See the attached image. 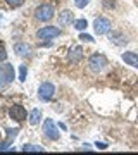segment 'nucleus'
Instances as JSON below:
<instances>
[{
    "label": "nucleus",
    "mask_w": 138,
    "mask_h": 155,
    "mask_svg": "<svg viewBox=\"0 0 138 155\" xmlns=\"http://www.w3.org/2000/svg\"><path fill=\"white\" fill-rule=\"evenodd\" d=\"M67 59H69V62H79L83 59V48L81 47H74V48L69 52Z\"/></svg>",
    "instance_id": "nucleus-12"
},
{
    "label": "nucleus",
    "mask_w": 138,
    "mask_h": 155,
    "mask_svg": "<svg viewBox=\"0 0 138 155\" xmlns=\"http://www.w3.org/2000/svg\"><path fill=\"white\" fill-rule=\"evenodd\" d=\"M109 40L112 41V43H116V45H126L128 43L126 36H123L121 33H110Z\"/></svg>",
    "instance_id": "nucleus-14"
},
{
    "label": "nucleus",
    "mask_w": 138,
    "mask_h": 155,
    "mask_svg": "<svg viewBox=\"0 0 138 155\" xmlns=\"http://www.w3.org/2000/svg\"><path fill=\"white\" fill-rule=\"evenodd\" d=\"M93 29L97 35H105L110 31V21L107 17H97L93 22Z\"/></svg>",
    "instance_id": "nucleus-7"
},
{
    "label": "nucleus",
    "mask_w": 138,
    "mask_h": 155,
    "mask_svg": "<svg viewBox=\"0 0 138 155\" xmlns=\"http://www.w3.org/2000/svg\"><path fill=\"white\" fill-rule=\"evenodd\" d=\"M5 133H7V140H9V141H12V140L16 138L17 136V133H19V129H11V127H9V129H5Z\"/></svg>",
    "instance_id": "nucleus-17"
},
{
    "label": "nucleus",
    "mask_w": 138,
    "mask_h": 155,
    "mask_svg": "<svg viewBox=\"0 0 138 155\" xmlns=\"http://www.w3.org/2000/svg\"><path fill=\"white\" fill-rule=\"evenodd\" d=\"M74 22V17H72V12L71 11H62L61 14H59V24L61 26H69V24H72Z\"/></svg>",
    "instance_id": "nucleus-9"
},
{
    "label": "nucleus",
    "mask_w": 138,
    "mask_h": 155,
    "mask_svg": "<svg viewBox=\"0 0 138 155\" xmlns=\"http://www.w3.org/2000/svg\"><path fill=\"white\" fill-rule=\"evenodd\" d=\"M121 57H123V61L126 62L128 66L138 67V54H135V52H124Z\"/></svg>",
    "instance_id": "nucleus-10"
},
{
    "label": "nucleus",
    "mask_w": 138,
    "mask_h": 155,
    "mask_svg": "<svg viewBox=\"0 0 138 155\" xmlns=\"http://www.w3.org/2000/svg\"><path fill=\"white\" fill-rule=\"evenodd\" d=\"M54 93H55V86L52 83L45 81V83L40 84V88H38V98L42 100V102H49V100H52Z\"/></svg>",
    "instance_id": "nucleus-5"
},
{
    "label": "nucleus",
    "mask_w": 138,
    "mask_h": 155,
    "mask_svg": "<svg viewBox=\"0 0 138 155\" xmlns=\"http://www.w3.org/2000/svg\"><path fill=\"white\" fill-rule=\"evenodd\" d=\"M29 45L28 43H22V41H19V43H16L14 45V52H16V55H19V57H26V55H29Z\"/></svg>",
    "instance_id": "nucleus-11"
},
{
    "label": "nucleus",
    "mask_w": 138,
    "mask_h": 155,
    "mask_svg": "<svg viewBox=\"0 0 138 155\" xmlns=\"http://www.w3.org/2000/svg\"><path fill=\"white\" fill-rule=\"evenodd\" d=\"M105 66H107V59H105V55H102V54H93V55H90L88 59V67L92 72H102L105 69Z\"/></svg>",
    "instance_id": "nucleus-2"
},
{
    "label": "nucleus",
    "mask_w": 138,
    "mask_h": 155,
    "mask_svg": "<svg viewBox=\"0 0 138 155\" xmlns=\"http://www.w3.org/2000/svg\"><path fill=\"white\" fill-rule=\"evenodd\" d=\"M28 121H29V124H31V126H36V124L42 121V110H40V109H33V110L29 112Z\"/></svg>",
    "instance_id": "nucleus-13"
},
{
    "label": "nucleus",
    "mask_w": 138,
    "mask_h": 155,
    "mask_svg": "<svg viewBox=\"0 0 138 155\" xmlns=\"http://www.w3.org/2000/svg\"><path fill=\"white\" fill-rule=\"evenodd\" d=\"M95 147H97V148H100V150H105V148H107V145H105V143H97Z\"/></svg>",
    "instance_id": "nucleus-23"
},
{
    "label": "nucleus",
    "mask_w": 138,
    "mask_h": 155,
    "mask_svg": "<svg viewBox=\"0 0 138 155\" xmlns=\"http://www.w3.org/2000/svg\"><path fill=\"white\" fill-rule=\"evenodd\" d=\"M59 35H61V29L59 28H55V26H45V28L36 31V38L40 41H50V40H55Z\"/></svg>",
    "instance_id": "nucleus-4"
},
{
    "label": "nucleus",
    "mask_w": 138,
    "mask_h": 155,
    "mask_svg": "<svg viewBox=\"0 0 138 155\" xmlns=\"http://www.w3.org/2000/svg\"><path fill=\"white\" fill-rule=\"evenodd\" d=\"M0 136H2V134H0Z\"/></svg>",
    "instance_id": "nucleus-25"
},
{
    "label": "nucleus",
    "mask_w": 138,
    "mask_h": 155,
    "mask_svg": "<svg viewBox=\"0 0 138 155\" xmlns=\"http://www.w3.org/2000/svg\"><path fill=\"white\" fill-rule=\"evenodd\" d=\"M12 81H14V67L5 62L0 66V88H5Z\"/></svg>",
    "instance_id": "nucleus-3"
},
{
    "label": "nucleus",
    "mask_w": 138,
    "mask_h": 155,
    "mask_svg": "<svg viewBox=\"0 0 138 155\" xmlns=\"http://www.w3.org/2000/svg\"><path fill=\"white\" fill-rule=\"evenodd\" d=\"M26 74H28V67L21 66L19 67V81H26Z\"/></svg>",
    "instance_id": "nucleus-18"
},
{
    "label": "nucleus",
    "mask_w": 138,
    "mask_h": 155,
    "mask_svg": "<svg viewBox=\"0 0 138 155\" xmlns=\"http://www.w3.org/2000/svg\"><path fill=\"white\" fill-rule=\"evenodd\" d=\"M0 19H2V14H0Z\"/></svg>",
    "instance_id": "nucleus-24"
},
{
    "label": "nucleus",
    "mask_w": 138,
    "mask_h": 155,
    "mask_svg": "<svg viewBox=\"0 0 138 155\" xmlns=\"http://www.w3.org/2000/svg\"><path fill=\"white\" fill-rule=\"evenodd\" d=\"M5 2L11 7H19V5H22V2H24V0H5Z\"/></svg>",
    "instance_id": "nucleus-20"
},
{
    "label": "nucleus",
    "mask_w": 138,
    "mask_h": 155,
    "mask_svg": "<svg viewBox=\"0 0 138 155\" xmlns=\"http://www.w3.org/2000/svg\"><path fill=\"white\" fill-rule=\"evenodd\" d=\"M7 59V52H5V48L0 45V62H4Z\"/></svg>",
    "instance_id": "nucleus-22"
},
{
    "label": "nucleus",
    "mask_w": 138,
    "mask_h": 155,
    "mask_svg": "<svg viewBox=\"0 0 138 155\" xmlns=\"http://www.w3.org/2000/svg\"><path fill=\"white\" fill-rule=\"evenodd\" d=\"M88 2L90 0H74V5H76L78 9H83V7L88 5Z\"/></svg>",
    "instance_id": "nucleus-19"
},
{
    "label": "nucleus",
    "mask_w": 138,
    "mask_h": 155,
    "mask_svg": "<svg viewBox=\"0 0 138 155\" xmlns=\"http://www.w3.org/2000/svg\"><path fill=\"white\" fill-rule=\"evenodd\" d=\"M79 40H81V41H90V43L93 41V38H92L90 35H86V33H81V35H79Z\"/></svg>",
    "instance_id": "nucleus-21"
},
{
    "label": "nucleus",
    "mask_w": 138,
    "mask_h": 155,
    "mask_svg": "<svg viewBox=\"0 0 138 155\" xmlns=\"http://www.w3.org/2000/svg\"><path fill=\"white\" fill-rule=\"evenodd\" d=\"M54 11H55L54 5H50V4H42V5H38L36 11H35V19L40 21V22H47L54 17V14H55Z\"/></svg>",
    "instance_id": "nucleus-1"
},
{
    "label": "nucleus",
    "mask_w": 138,
    "mask_h": 155,
    "mask_svg": "<svg viewBox=\"0 0 138 155\" xmlns=\"http://www.w3.org/2000/svg\"><path fill=\"white\" fill-rule=\"evenodd\" d=\"M9 116H11L14 121L21 122V121H24V119H26L28 112H26V109H24L22 105H12L11 109H9Z\"/></svg>",
    "instance_id": "nucleus-8"
},
{
    "label": "nucleus",
    "mask_w": 138,
    "mask_h": 155,
    "mask_svg": "<svg viewBox=\"0 0 138 155\" xmlns=\"http://www.w3.org/2000/svg\"><path fill=\"white\" fill-rule=\"evenodd\" d=\"M43 134L49 140H59V129H57V126H55V121L45 119L43 121Z\"/></svg>",
    "instance_id": "nucleus-6"
},
{
    "label": "nucleus",
    "mask_w": 138,
    "mask_h": 155,
    "mask_svg": "<svg viewBox=\"0 0 138 155\" xmlns=\"http://www.w3.org/2000/svg\"><path fill=\"white\" fill-rule=\"evenodd\" d=\"M72 26H74L78 31H85L86 26H88V22H86V19H76V21L72 22Z\"/></svg>",
    "instance_id": "nucleus-15"
},
{
    "label": "nucleus",
    "mask_w": 138,
    "mask_h": 155,
    "mask_svg": "<svg viewBox=\"0 0 138 155\" xmlns=\"http://www.w3.org/2000/svg\"><path fill=\"white\" fill-rule=\"evenodd\" d=\"M22 152H43V148L42 147H38V145H24L22 147Z\"/></svg>",
    "instance_id": "nucleus-16"
}]
</instances>
